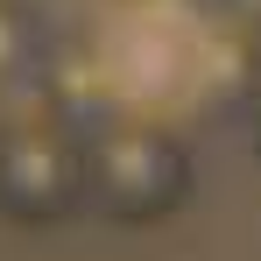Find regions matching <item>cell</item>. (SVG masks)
I'll return each mask as SVG.
<instances>
[{"mask_svg":"<svg viewBox=\"0 0 261 261\" xmlns=\"http://www.w3.org/2000/svg\"><path fill=\"white\" fill-rule=\"evenodd\" d=\"M14 64H21V29H14V21L0 14V78H7Z\"/></svg>","mask_w":261,"mask_h":261,"instance_id":"cell-1","label":"cell"}]
</instances>
